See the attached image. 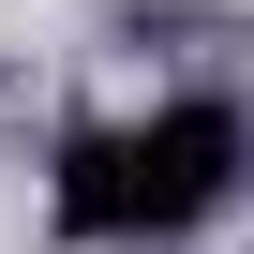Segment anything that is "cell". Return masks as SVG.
<instances>
[]
</instances>
